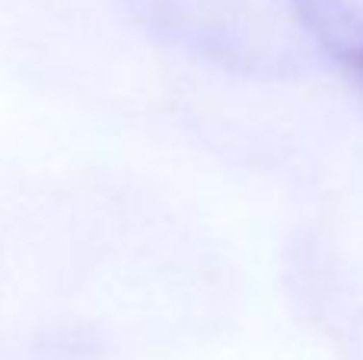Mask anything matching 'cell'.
<instances>
[{
    "label": "cell",
    "instance_id": "6da1fadb",
    "mask_svg": "<svg viewBox=\"0 0 363 360\" xmlns=\"http://www.w3.org/2000/svg\"><path fill=\"white\" fill-rule=\"evenodd\" d=\"M163 42L245 77H294L315 51L290 0H131Z\"/></svg>",
    "mask_w": 363,
    "mask_h": 360
},
{
    "label": "cell",
    "instance_id": "7a4b0ae2",
    "mask_svg": "<svg viewBox=\"0 0 363 360\" xmlns=\"http://www.w3.org/2000/svg\"><path fill=\"white\" fill-rule=\"evenodd\" d=\"M341 74H345L347 80H351L354 86H357L360 93H363V45L351 55V61H347L345 67H341Z\"/></svg>",
    "mask_w": 363,
    "mask_h": 360
}]
</instances>
